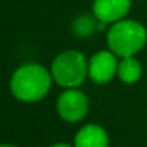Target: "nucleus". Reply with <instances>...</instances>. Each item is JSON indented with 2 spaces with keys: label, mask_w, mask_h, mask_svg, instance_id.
Returning a JSON list of instances; mask_svg holds the SVG:
<instances>
[{
  "label": "nucleus",
  "mask_w": 147,
  "mask_h": 147,
  "mask_svg": "<svg viewBox=\"0 0 147 147\" xmlns=\"http://www.w3.org/2000/svg\"><path fill=\"white\" fill-rule=\"evenodd\" d=\"M52 74L39 63H26L16 69L10 81L12 94L25 102L42 100L52 84Z\"/></svg>",
  "instance_id": "1"
},
{
  "label": "nucleus",
  "mask_w": 147,
  "mask_h": 147,
  "mask_svg": "<svg viewBox=\"0 0 147 147\" xmlns=\"http://www.w3.org/2000/svg\"><path fill=\"white\" fill-rule=\"evenodd\" d=\"M107 42L113 53L120 58H128L144 48L147 42V30L136 20L123 19L110 28Z\"/></svg>",
  "instance_id": "2"
},
{
  "label": "nucleus",
  "mask_w": 147,
  "mask_h": 147,
  "mask_svg": "<svg viewBox=\"0 0 147 147\" xmlns=\"http://www.w3.org/2000/svg\"><path fill=\"white\" fill-rule=\"evenodd\" d=\"M53 81L63 88L80 87L88 75V62L78 51H66L58 55L51 66Z\"/></svg>",
  "instance_id": "3"
},
{
  "label": "nucleus",
  "mask_w": 147,
  "mask_h": 147,
  "mask_svg": "<svg viewBox=\"0 0 147 147\" xmlns=\"http://www.w3.org/2000/svg\"><path fill=\"white\" fill-rule=\"evenodd\" d=\"M58 114L68 123H78L88 113V98L77 88H68L56 101Z\"/></svg>",
  "instance_id": "4"
},
{
  "label": "nucleus",
  "mask_w": 147,
  "mask_h": 147,
  "mask_svg": "<svg viewBox=\"0 0 147 147\" xmlns=\"http://www.w3.org/2000/svg\"><path fill=\"white\" fill-rule=\"evenodd\" d=\"M117 55L111 51L97 52L88 62V75L97 84L110 82L118 71Z\"/></svg>",
  "instance_id": "5"
},
{
  "label": "nucleus",
  "mask_w": 147,
  "mask_h": 147,
  "mask_svg": "<svg viewBox=\"0 0 147 147\" xmlns=\"http://www.w3.org/2000/svg\"><path fill=\"white\" fill-rule=\"evenodd\" d=\"M131 0H94V16L100 23H117L130 12Z\"/></svg>",
  "instance_id": "6"
},
{
  "label": "nucleus",
  "mask_w": 147,
  "mask_h": 147,
  "mask_svg": "<svg viewBox=\"0 0 147 147\" xmlns=\"http://www.w3.org/2000/svg\"><path fill=\"white\" fill-rule=\"evenodd\" d=\"M74 147H108V134L98 124H87L77 133Z\"/></svg>",
  "instance_id": "7"
},
{
  "label": "nucleus",
  "mask_w": 147,
  "mask_h": 147,
  "mask_svg": "<svg viewBox=\"0 0 147 147\" xmlns=\"http://www.w3.org/2000/svg\"><path fill=\"white\" fill-rule=\"evenodd\" d=\"M117 75L124 84H134L140 80L141 77V65L137 59L133 56L123 58L118 62V71Z\"/></svg>",
  "instance_id": "8"
},
{
  "label": "nucleus",
  "mask_w": 147,
  "mask_h": 147,
  "mask_svg": "<svg viewBox=\"0 0 147 147\" xmlns=\"http://www.w3.org/2000/svg\"><path fill=\"white\" fill-rule=\"evenodd\" d=\"M94 29V23L88 19V18H81V19H78L77 22H75V30H77V33H80V35H82V36H85V35H88L91 30Z\"/></svg>",
  "instance_id": "9"
},
{
  "label": "nucleus",
  "mask_w": 147,
  "mask_h": 147,
  "mask_svg": "<svg viewBox=\"0 0 147 147\" xmlns=\"http://www.w3.org/2000/svg\"><path fill=\"white\" fill-rule=\"evenodd\" d=\"M51 147H71V146H68V144H65V143H58V144H53V146H51Z\"/></svg>",
  "instance_id": "10"
},
{
  "label": "nucleus",
  "mask_w": 147,
  "mask_h": 147,
  "mask_svg": "<svg viewBox=\"0 0 147 147\" xmlns=\"http://www.w3.org/2000/svg\"><path fill=\"white\" fill-rule=\"evenodd\" d=\"M2 147H15V146H10V144H3Z\"/></svg>",
  "instance_id": "11"
}]
</instances>
